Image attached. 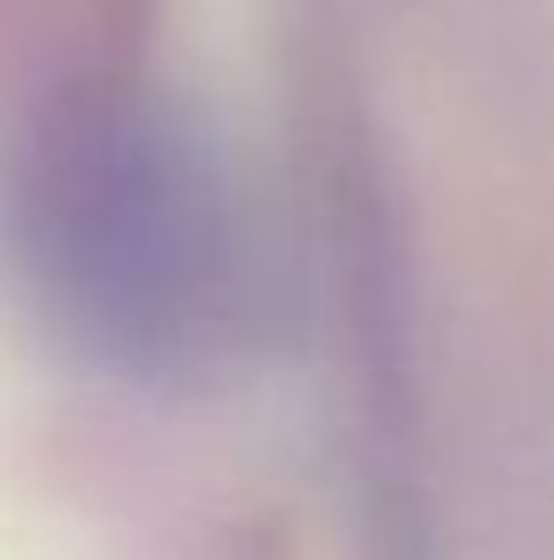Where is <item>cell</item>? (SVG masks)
Returning <instances> with one entry per match:
<instances>
[{
	"label": "cell",
	"instance_id": "6da1fadb",
	"mask_svg": "<svg viewBox=\"0 0 554 560\" xmlns=\"http://www.w3.org/2000/svg\"><path fill=\"white\" fill-rule=\"evenodd\" d=\"M0 261L66 352L138 385L203 372L235 332L222 170L138 85H72L7 138Z\"/></svg>",
	"mask_w": 554,
	"mask_h": 560
}]
</instances>
